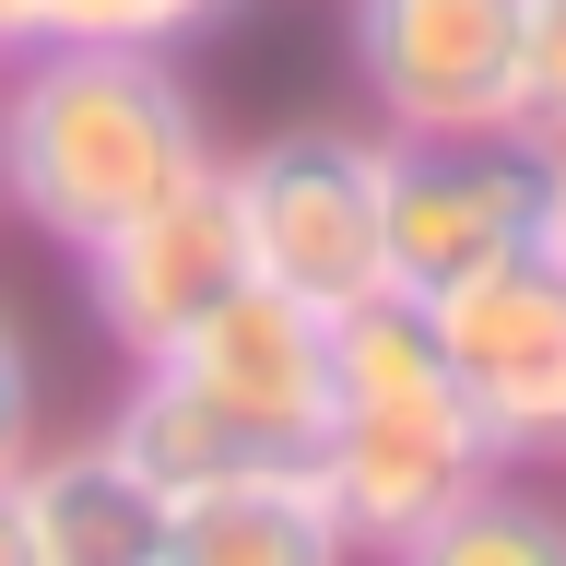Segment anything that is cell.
Masks as SVG:
<instances>
[{"label": "cell", "instance_id": "cell-13", "mask_svg": "<svg viewBox=\"0 0 566 566\" xmlns=\"http://www.w3.org/2000/svg\"><path fill=\"white\" fill-rule=\"evenodd\" d=\"M35 449V343H24V318L0 307V484L24 472Z\"/></svg>", "mask_w": 566, "mask_h": 566}, {"label": "cell", "instance_id": "cell-11", "mask_svg": "<svg viewBox=\"0 0 566 566\" xmlns=\"http://www.w3.org/2000/svg\"><path fill=\"white\" fill-rule=\"evenodd\" d=\"M389 566H566V520H555V495L531 472H484L413 543H389Z\"/></svg>", "mask_w": 566, "mask_h": 566}, {"label": "cell", "instance_id": "cell-9", "mask_svg": "<svg viewBox=\"0 0 566 566\" xmlns=\"http://www.w3.org/2000/svg\"><path fill=\"white\" fill-rule=\"evenodd\" d=\"M12 507H24V555L35 566H154V543H166V495L142 484L106 437L24 449Z\"/></svg>", "mask_w": 566, "mask_h": 566}, {"label": "cell", "instance_id": "cell-6", "mask_svg": "<svg viewBox=\"0 0 566 566\" xmlns=\"http://www.w3.org/2000/svg\"><path fill=\"white\" fill-rule=\"evenodd\" d=\"M212 177H224V212H237L248 283H272V295H295L318 318L389 295V272H378V130L283 118L248 154H224Z\"/></svg>", "mask_w": 566, "mask_h": 566}, {"label": "cell", "instance_id": "cell-15", "mask_svg": "<svg viewBox=\"0 0 566 566\" xmlns=\"http://www.w3.org/2000/svg\"><path fill=\"white\" fill-rule=\"evenodd\" d=\"M0 566H35V555H24V507H12V484H0Z\"/></svg>", "mask_w": 566, "mask_h": 566}, {"label": "cell", "instance_id": "cell-7", "mask_svg": "<svg viewBox=\"0 0 566 566\" xmlns=\"http://www.w3.org/2000/svg\"><path fill=\"white\" fill-rule=\"evenodd\" d=\"M424 343L460 378L472 424L495 437L507 472L566 449V248H531V260H484L424 295Z\"/></svg>", "mask_w": 566, "mask_h": 566}, {"label": "cell", "instance_id": "cell-10", "mask_svg": "<svg viewBox=\"0 0 566 566\" xmlns=\"http://www.w3.org/2000/svg\"><path fill=\"white\" fill-rule=\"evenodd\" d=\"M154 566H354V543H343V520L318 507L307 472H248V484L166 495Z\"/></svg>", "mask_w": 566, "mask_h": 566}, {"label": "cell", "instance_id": "cell-5", "mask_svg": "<svg viewBox=\"0 0 566 566\" xmlns=\"http://www.w3.org/2000/svg\"><path fill=\"white\" fill-rule=\"evenodd\" d=\"M566 248V166L531 130H378V272L401 307L437 283Z\"/></svg>", "mask_w": 566, "mask_h": 566}, {"label": "cell", "instance_id": "cell-2", "mask_svg": "<svg viewBox=\"0 0 566 566\" xmlns=\"http://www.w3.org/2000/svg\"><path fill=\"white\" fill-rule=\"evenodd\" d=\"M318 389H331V318L272 295V283H224L154 366H130V401L106 413V449L154 495L307 472Z\"/></svg>", "mask_w": 566, "mask_h": 566}, {"label": "cell", "instance_id": "cell-4", "mask_svg": "<svg viewBox=\"0 0 566 566\" xmlns=\"http://www.w3.org/2000/svg\"><path fill=\"white\" fill-rule=\"evenodd\" d=\"M343 71L378 130H531L566 118V0H343Z\"/></svg>", "mask_w": 566, "mask_h": 566}, {"label": "cell", "instance_id": "cell-3", "mask_svg": "<svg viewBox=\"0 0 566 566\" xmlns=\"http://www.w3.org/2000/svg\"><path fill=\"white\" fill-rule=\"evenodd\" d=\"M484 472H507V460H495V437L472 424L460 378L437 366L424 307L366 295V307L331 318V389H318L307 484H318V507L343 520L354 555L413 543V531L437 520V507H460Z\"/></svg>", "mask_w": 566, "mask_h": 566}, {"label": "cell", "instance_id": "cell-1", "mask_svg": "<svg viewBox=\"0 0 566 566\" xmlns=\"http://www.w3.org/2000/svg\"><path fill=\"white\" fill-rule=\"evenodd\" d=\"M212 166H224V142H212V106L177 71V48L35 35L24 60H0V212L71 260L118 237L130 212L201 189Z\"/></svg>", "mask_w": 566, "mask_h": 566}, {"label": "cell", "instance_id": "cell-12", "mask_svg": "<svg viewBox=\"0 0 566 566\" xmlns=\"http://www.w3.org/2000/svg\"><path fill=\"white\" fill-rule=\"evenodd\" d=\"M248 0H48V35H130V48H189L224 35Z\"/></svg>", "mask_w": 566, "mask_h": 566}, {"label": "cell", "instance_id": "cell-8", "mask_svg": "<svg viewBox=\"0 0 566 566\" xmlns=\"http://www.w3.org/2000/svg\"><path fill=\"white\" fill-rule=\"evenodd\" d=\"M224 283H248L237 212H224V177H201V189H177V201L130 212L118 237L83 248V307H95V331L130 354V366H154V354H166L177 331L224 295Z\"/></svg>", "mask_w": 566, "mask_h": 566}, {"label": "cell", "instance_id": "cell-14", "mask_svg": "<svg viewBox=\"0 0 566 566\" xmlns=\"http://www.w3.org/2000/svg\"><path fill=\"white\" fill-rule=\"evenodd\" d=\"M35 35H48V0H0V60H24Z\"/></svg>", "mask_w": 566, "mask_h": 566}]
</instances>
